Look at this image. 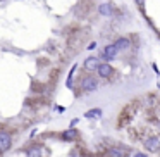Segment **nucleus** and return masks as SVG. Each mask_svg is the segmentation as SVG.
Instances as JSON below:
<instances>
[{
	"label": "nucleus",
	"mask_w": 160,
	"mask_h": 157,
	"mask_svg": "<svg viewBox=\"0 0 160 157\" xmlns=\"http://www.w3.org/2000/svg\"><path fill=\"white\" fill-rule=\"evenodd\" d=\"M12 147V135L9 131H0V155H4Z\"/></svg>",
	"instance_id": "1"
},
{
	"label": "nucleus",
	"mask_w": 160,
	"mask_h": 157,
	"mask_svg": "<svg viewBox=\"0 0 160 157\" xmlns=\"http://www.w3.org/2000/svg\"><path fill=\"white\" fill-rule=\"evenodd\" d=\"M97 86H98V81H97V78H93V76H84L83 81H81V88H83V92H86V93L95 92Z\"/></svg>",
	"instance_id": "2"
},
{
	"label": "nucleus",
	"mask_w": 160,
	"mask_h": 157,
	"mask_svg": "<svg viewBox=\"0 0 160 157\" xmlns=\"http://www.w3.org/2000/svg\"><path fill=\"white\" fill-rule=\"evenodd\" d=\"M145 147H146V150H152V152L160 150V135L148 136V138L145 140Z\"/></svg>",
	"instance_id": "3"
},
{
	"label": "nucleus",
	"mask_w": 160,
	"mask_h": 157,
	"mask_svg": "<svg viewBox=\"0 0 160 157\" xmlns=\"http://www.w3.org/2000/svg\"><path fill=\"white\" fill-rule=\"evenodd\" d=\"M117 54H119L117 47H115V45H108V47H105L103 52H102V59H105V60H112L115 55H117Z\"/></svg>",
	"instance_id": "4"
},
{
	"label": "nucleus",
	"mask_w": 160,
	"mask_h": 157,
	"mask_svg": "<svg viewBox=\"0 0 160 157\" xmlns=\"http://www.w3.org/2000/svg\"><path fill=\"white\" fill-rule=\"evenodd\" d=\"M83 64H84V69H88V71H98V67H100L102 62L97 57H88Z\"/></svg>",
	"instance_id": "5"
},
{
	"label": "nucleus",
	"mask_w": 160,
	"mask_h": 157,
	"mask_svg": "<svg viewBox=\"0 0 160 157\" xmlns=\"http://www.w3.org/2000/svg\"><path fill=\"white\" fill-rule=\"evenodd\" d=\"M98 74H100V78H108L114 74V69H112L110 64H100V67H98Z\"/></svg>",
	"instance_id": "6"
},
{
	"label": "nucleus",
	"mask_w": 160,
	"mask_h": 157,
	"mask_svg": "<svg viewBox=\"0 0 160 157\" xmlns=\"http://www.w3.org/2000/svg\"><path fill=\"white\" fill-rule=\"evenodd\" d=\"M129 155V149L126 147H114L110 150V157H128Z\"/></svg>",
	"instance_id": "7"
},
{
	"label": "nucleus",
	"mask_w": 160,
	"mask_h": 157,
	"mask_svg": "<svg viewBox=\"0 0 160 157\" xmlns=\"http://www.w3.org/2000/svg\"><path fill=\"white\" fill-rule=\"evenodd\" d=\"M114 45L117 47L119 52H124V50H128L129 47H131V43H129V40H128V38H119V40H115Z\"/></svg>",
	"instance_id": "8"
},
{
	"label": "nucleus",
	"mask_w": 160,
	"mask_h": 157,
	"mask_svg": "<svg viewBox=\"0 0 160 157\" xmlns=\"http://www.w3.org/2000/svg\"><path fill=\"white\" fill-rule=\"evenodd\" d=\"M78 138V131L74 128H69L67 131L62 133V140H66V142H72V140Z\"/></svg>",
	"instance_id": "9"
},
{
	"label": "nucleus",
	"mask_w": 160,
	"mask_h": 157,
	"mask_svg": "<svg viewBox=\"0 0 160 157\" xmlns=\"http://www.w3.org/2000/svg\"><path fill=\"white\" fill-rule=\"evenodd\" d=\"M98 11H100V14H103V16H112L114 14V7H112V4H102L100 7H98Z\"/></svg>",
	"instance_id": "10"
},
{
	"label": "nucleus",
	"mask_w": 160,
	"mask_h": 157,
	"mask_svg": "<svg viewBox=\"0 0 160 157\" xmlns=\"http://www.w3.org/2000/svg\"><path fill=\"white\" fill-rule=\"evenodd\" d=\"M102 116V109H91V111L84 112V118L86 119H97Z\"/></svg>",
	"instance_id": "11"
},
{
	"label": "nucleus",
	"mask_w": 160,
	"mask_h": 157,
	"mask_svg": "<svg viewBox=\"0 0 160 157\" xmlns=\"http://www.w3.org/2000/svg\"><path fill=\"white\" fill-rule=\"evenodd\" d=\"M28 157H42V149H40L38 145L31 147V149L28 150Z\"/></svg>",
	"instance_id": "12"
},
{
	"label": "nucleus",
	"mask_w": 160,
	"mask_h": 157,
	"mask_svg": "<svg viewBox=\"0 0 160 157\" xmlns=\"http://www.w3.org/2000/svg\"><path fill=\"white\" fill-rule=\"evenodd\" d=\"M134 157H146V154L145 152H138V154H134Z\"/></svg>",
	"instance_id": "13"
},
{
	"label": "nucleus",
	"mask_w": 160,
	"mask_h": 157,
	"mask_svg": "<svg viewBox=\"0 0 160 157\" xmlns=\"http://www.w3.org/2000/svg\"><path fill=\"white\" fill-rule=\"evenodd\" d=\"M78 124V119H72V121H71V128H72V126H76Z\"/></svg>",
	"instance_id": "14"
},
{
	"label": "nucleus",
	"mask_w": 160,
	"mask_h": 157,
	"mask_svg": "<svg viewBox=\"0 0 160 157\" xmlns=\"http://www.w3.org/2000/svg\"><path fill=\"white\" fill-rule=\"evenodd\" d=\"M0 2H2V0H0Z\"/></svg>",
	"instance_id": "15"
}]
</instances>
